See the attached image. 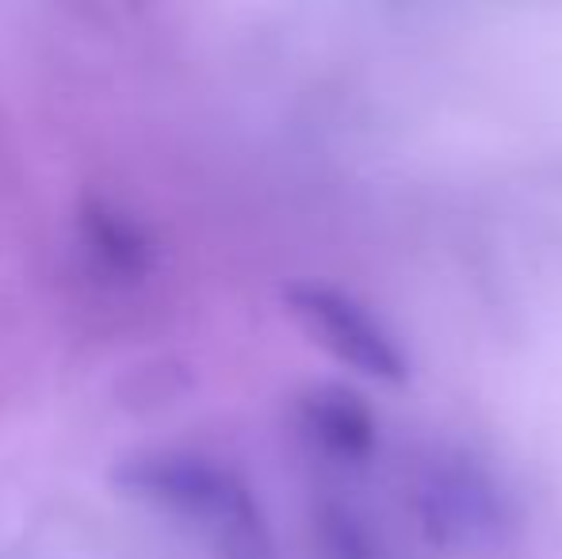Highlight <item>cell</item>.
Listing matches in <instances>:
<instances>
[{
	"mask_svg": "<svg viewBox=\"0 0 562 559\" xmlns=\"http://www.w3.org/2000/svg\"><path fill=\"white\" fill-rule=\"evenodd\" d=\"M115 487L184 522L215 559H276L272 525L229 463L192 448H149L115 468Z\"/></svg>",
	"mask_w": 562,
	"mask_h": 559,
	"instance_id": "1",
	"label": "cell"
},
{
	"mask_svg": "<svg viewBox=\"0 0 562 559\" xmlns=\"http://www.w3.org/2000/svg\"><path fill=\"white\" fill-rule=\"evenodd\" d=\"M414 506L432 545L448 552H490L505 540L513 517L497 479L459 448H432L417 463Z\"/></svg>",
	"mask_w": 562,
	"mask_h": 559,
	"instance_id": "2",
	"label": "cell"
},
{
	"mask_svg": "<svg viewBox=\"0 0 562 559\" xmlns=\"http://www.w3.org/2000/svg\"><path fill=\"white\" fill-rule=\"evenodd\" d=\"M288 311L295 314L299 326L318 342L329 357L348 365L352 372L368 380L402 383L409 372L406 353L391 337V329L375 318L363 303H356L348 291H337L329 283H291L283 291Z\"/></svg>",
	"mask_w": 562,
	"mask_h": 559,
	"instance_id": "3",
	"label": "cell"
},
{
	"mask_svg": "<svg viewBox=\"0 0 562 559\" xmlns=\"http://www.w3.org/2000/svg\"><path fill=\"white\" fill-rule=\"evenodd\" d=\"M303 425L314 437V445L334 460L360 463L375 448V422H371L368 406L356 403V395L340 388L311 391L303 399Z\"/></svg>",
	"mask_w": 562,
	"mask_h": 559,
	"instance_id": "4",
	"label": "cell"
},
{
	"mask_svg": "<svg viewBox=\"0 0 562 559\" xmlns=\"http://www.w3.org/2000/svg\"><path fill=\"white\" fill-rule=\"evenodd\" d=\"M85 246L100 261L104 277L138 280L149 269V242L134 219H126L119 208H89L81 219Z\"/></svg>",
	"mask_w": 562,
	"mask_h": 559,
	"instance_id": "5",
	"label": "cell"
}]
</instances>
